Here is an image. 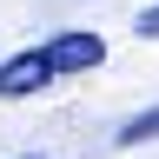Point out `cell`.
Here are the masks:
<instances>
[{
	"instance_id": "6da1fadb",
	"label": "cell",
	"mask_w": 159,
	"mask_h": 159,
	"mask_svg": "<svg viewBox=\"0 0 159 159\" xmlns=\"http://www.w3.org/2000/svg\"><path fill=\"white\" fill-rule=\"evenodd\" d=\"M53 60H47V47H27V53H13V60H0V99H27V93H40V86H53Z\"/></svg>"
},
{
	"instance_id": "277c9868",
	"label": "cell",
	"mask_w": 159,
	"mask_h": 159,
	"mask_svg": "<svg viewBox=\"0 0 159 159\" xmlns=\"http://www.w3.org/2000/svg\"><path fill=\"white\" fill-rule=\"evenodd\" d=\"M139 40H159V7H146V13H139Z\"/></svg>"
},
{
	"instance_id": "5b68a950",
	"label": "cell",
	"mask_w": 159,
	"mask_h": 159,
	"mask_svg": "<svg viewBox=\"0 0 159 159\" xmlns=\"http://www.w3.org/2000/svg\"><path fill=\"white\" fill-rule=\"evenodd\" d=\"M27 159H33V152H27Z\"/></svg>"
},
{
	"instance_id": "3957f363",
	"label": "cell",
	"mask_w": 159,
	"mask_h": 159,
	"mask_svg": "<svg viewBox=\"0 0 159 159\" xmlns=\"http://www.w3.org/2000/svg\"><path fill=\"white\" fill-rule=\"evenodd\" d=\"M146 139H159V106H152V113H139V119H126V126H119V146H146Z\"/></svg>"
},
{
	"instance_id": "7a4b0ae2",
	"label": "cell",
	"mask_w": 159,
	"mask_h": 159,
	"mask_svg": "<svg viewBox=\"0 0 159 159\" xmlns=\"http://www.w3.org/2000/svg\"><path fill=\"white\" fill-rule=\"evenodd\" d=\"M47 60H53V73H93L99 60H106V40L99 33H53Z\"/></svg>"
}]
</instances>
